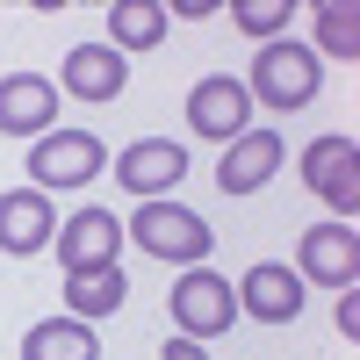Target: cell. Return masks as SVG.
Segmentation results:
<instances>
[{
	"instance_id": "obj_1",
	"label": "cell",
	"mask_w": 360,
	"mask_h": 360,
	"mask_svg": "<svg viewBox=\"0 0 360 360\" xmlns=\"http://www.w3.org/2000/svg\"><path fill=\"white\" fill-rule=\"evenodd\" d=\"M317 86H324L317 51H303V44H288V37H281V44H259L245 94H252V101H266L274 115H295V108H310V101H317Z\"/></svg>"
},
{
	"instance_id": "obj_2",
	"label": "cell",
	"mask_w": 360,
	"mask_h": 360,
	"mask_svg": "<svg viewBox=\"0 0 360 360\" xmlns=\"http://www.w3.org/2000/svg\"><path fill=\"white\" fill-rule=\"evenodd\" d=\"M123 238H137L152 259H173V266H202V252L217 245L209 224L195 217L188 202H137V217L123 224Z\"/></svg>"
},
{
	"instance_id": "obj_3",
	"label": "cell",
	"mask_w": 360,
	"mask_h": 360,
	"mask_svg": "<svg viewBox=\"0 0 360 360\" xmlns=\"http://www.w3.org/2000/svg\"><path fill=\"white\" fill-rule=\"evenodd\" d=\"M166 310H173V324H180V339H217V332L238 324V288L217 274V266H188V274L173 281Z\"/></svg>"
},
{
	"instance_id": "obj_4",
	"label": "cell",
	"mask_w": 360,
	"mask_h": 360,
	"mask_svg": "<svg viewBox=\"0 0 360 360\" xmlns=\"http://www.w3.org/2000/svg\"><path fill=\"white\" fill-rule=\"evenodd\" d=\"M108 166V144L94 130H44L29 144V180L37 188H86Z\"/></svg>"
},
{
	"instance_id": "obj_5",
	"label": "cell",
	"mask_w": 360,
	"mask_h": 360,
	"mask_svg": "<svg viewBox=\"0 0 360 360\" xmlns=\"http://www.w3.org/2000/svg\"><path fill=\"white\" fill-rule=\"evenodd\" d=\"M188 130L217 137V144L245 137V130H252V94H245V79H231V72L195 79V86H188Z\"/></svg>"
},
{
	"instance_id": "obj_6",
	"label": "cell",
	"mask_w": 360,
	"mask_h": 360,
	"mask_svg": "<svg viewBox=\"0 0 360 360\" xmlns=\"http://www.w3.org/2000/svg\"><path fill=\"white\" fill-rule=\"evenodd\" d=\"M58 266L65 274H94V266H115V252H123V224L108 217V209H72L65 224H58Z\"/></svg>"
},
{
	"instance_id": "obj_7",
	"label": "cell",
	"mask_w": 360,
	"mask_h": 360,
	"mask_svg": "<svg viewBox=\"0 0 360 360\" xmlns=\"http://www.w3.org/2000/svg\"><path fill=\"white\" fill-rule=\"evenodd\" d=\"M188 180V152L166 137H137L115 152V188H130L137 202H159V188H180Z\"/></svg>"
},
{
	"instance_id": "obj_8",
	"label": "cell",
	"mask_w": 360,
	"mask_h": 360,
	"mask_svg": "<svg viewBox=\"0 0 360 360\" xmlns=\"http://www.w3.org/2000/svg\"><path fill=\"white\" fill-rule=\"evenodd\" d=\"M303 180H310V195H324L346 217V209L360 202V144L339 130V137H317L310 152H303Z\"/></svg>"
},
{
	"instance_id": "obj_9",
	"label": "cell",
	"mask_w": 360,
	"mask_h": 360,
	"mask_svg": "<svg viewBox=\"0 0 360 360\" xmlns=\"http://www.w3.org/2000/svg\"><path fill=\"white\" fill-rule=\"evenodd\" d=\"M295 274L324 281V288H353V274H360V238H353V224H310Z\"/></svg>"
},
{
	"instance_id": "obj_10",
	"label": "cell",
	"mask_w": 360,
	"mask_h": 360,
	"mask_svg": "<svg viewBox=\"0 0 360 360\" xmlns=\"http://www.w3.org/2000/svg\"><path fill=\"white\" fill-rule=\"evenodd\" d=\"M0 130H8V137L58 130V86L44 72H8V79H0Z\"/></svg>"
},
{
	"instance_id": "obj_11",
	"label": "cell",
	"mask_w": 360,
	"mask_h": 360,
	"mask_svg": "<svg viewBox=\"0 0 360 360\" xmlns=\"http://www.w3.org/2000/svg\"><path fill=\"white\" fill-rule=\"evenodd\" d=\"M295 310H303V274H295V266H274V259H259L252 274L238 281V317L288 324Z\"/></svg>"
},
{
	"instance_id": "obj_12",
	"label": "cell",
	"mask_w": 360,
	"mask_h": 360,
	"mask_svg": "<svg viewBox=\"0 0 360 360\" xmlns=\"http://www.w3.org/2000/svg\"><path fill=\"white\" fill-rule=\"evenodd\" d=\"M281 173V130H245L224 144V166H217V188L224 195H252Z\"/></svg>"
},
{
	"instance_id": "obj_13",
	"label": "cell",
	"mask_w": 360,
	"mask_h": 360,
	"mask_svg": "<svg viewBox=\"0 0 360 360\" xmlns=\"http://www.w3.org/2000/svg\"><path fill=\"white\" fill-rule=\"evenodd\" d=\"M44 245H51V195L44 188H8L0 195V252L29 259Z\"/></svg>"
},
{
	"instance_id": "obj_14",
	"label": "cell",
	"mask_w": 360,
	"mask_h": 360,
	"mask_svg": "<svg viewBox=\"0 0 360 360\" xmlns=\"http://www.w3.org/2000/svg\"><path fill=\"white\" fill-rule=\"evenodd\" d=\"M130 86V65H123V51L115 44H72L65 51V94L79 101H115Z\"/></svg>"
},
{
	"instance_id": "obj_15",
	"label": "cell",
	"mask_w": 360,
	"mask_h": 360,
	"mask_svg": "<svg viewBox=\"0 0 360 360\" xmlns=\"http://www.w3.org/2000/svg\"><path fill=\"white\" fill-rule=\"evenodd\" d=\"M22 360H101L94 324H79V317H44V324H29V332H22Z\"/></svg>"
},
{
	"instance_id": "obj_16",
	"label": "cell",
	"mask_w": 360,
	"mask_h": 360,
	"mask_svg": "<svg viewBox=\"0 0 360 360\" xmlns=\"http://www.w3.org/2000/svg\"><path fill=\"white\" fill-rule=\"evenodd\" d=\"M123 295H130L123 266H94V274H65V303H72V317H79V324H101V317H115V310H123Z\"/></svg>"
},
{
	"instance_id": "obj_17",
	"label": "cell",
	"mask_w": 360,
	"mask_h": 360,
	"mask_svg": "<svg viewBox=\"0 0 360 360\" xmlns=\"http://www.w3.org/2000/svg\"><path fill=\"white\" fill-rule=\"evenodd\" d=\"M166 37V8L159 0H115L108 8V44L115 51H152Z\"/></svg>"
},
{
	"instance_id": "obj_18",
	"label": "cell",
	"mask_w": 360,
	"mask_h": 360,
	"mask_svg": "<svg viewBox=\"0 0 360 360\" xmlns=\"http://www.w3.org/2000/svg\"><path fill=\"white\" fill-rule=\"evenodd\" d=\"M317 44L332 51L339 65L360 58V8H353V0H324V8H317Z\"/></svg>"
},
{
	"instance_id": "obj_19",
	"label": "cell",
	"mask_w": 360,
	"mask_h": 360,
	"mask_svg": "<svg viewBox=\"0 0 360 360\" xmlns=\"http://www.w3.org/2000/svg\"><path fill=\"white\" fill-rule=\"evenodd\" d=\"M288 0H238L231 8V22L245 29V37H259V44H281V29H288Z\"/></svg>"
},
{
	"instance_id": "obj_20",
	"label": "cell",
	"mask_w": 360,
	"mask_h": 360,
	"mask_svg": "<svg viewBox=\"0 0 360 360\" xmlns=\"http://www.w3.org/2000/svg\"><path fill=\"white\" fill-rule=\"evenodd\" d=\"M339 332L360 339V295H353V288H339Z\"/></svg>"
},
{
	"instance_id": "obj_21",
	"label": "cell",
	"mask_w": 360,
	"mask_h": 360,
	"mask_svg": "<svg viewBox=\"0 0 360 360\" xmlns=\"http://www.w3.org/2000/svg\"><path fill=\"white\" fill-rule=\"evenodd\" d=\"M159 360H209V353H202V339H166Z\"/></svg>"
}]
</instances>
